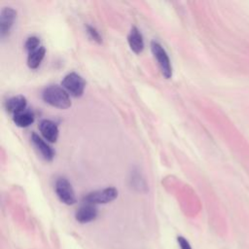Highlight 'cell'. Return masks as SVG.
<instances>
[{
    "mask_svg": "<svg viewBox=\"0 0 249 249\" xmlns=\"http://www.w3.org/2000/svg\"><path fill=\"white\" fill-rule=\"evenodd\" d=\"M39 130L47 141L51 143L56 142L58 137V127L55 123L51 120H42L39 124Z\"/></svg>",
    "mask_w": 249,
    "mask_h": 249,
    "instance_id": "8",
    "label": "cell"
},
{
    "mask_svg": "<svg viewBox=\"0 0 249 249\" xmlns=\"http://www.w3.org/2000/svg\"><path fill=\"white\" fill-rule=\"evenodd\" d=\"M14 123L19 127H27L34 122V115L29 110H24L13 116Z\"/></svg>",
    "mask_w": 249,
    "mask_h": 249,
    "instance_id": "13",
    "label": "cell"
},
{
    "mask_svg": "<svg viewBox=\"0 0 249 249\" xmlns=\"http://www.w3.org/2000/svg\"><path fill=\"white\" fill-rule=\"evenodd\" d=\"M151 50L159 63V66L163 77L166 79H170L172 76V66L165 50L161 47L160 43L156 41H153L151 43Z\"/></svg>",
    "mask_w": 249,
    "mask_h": 249,
    "instance_id": "4",
    "label": "cell"
},
{
    "mask_svg": "<svg viewBox=\"0 0 249 249\" xmlns=\"http://www.w3.org/2000/svg\"><path fill=\"white\" fill-rule=\"evenodd\" d=\"M17 18V12L10 7H5L2 9L0 14V36L5 38L9 35L12 26Z\"/></svg>",
    "mask_w": 249,
    "mask_h": 249,
    "instance_id": "6",
    "label": "cell"
},
{
    "mask_svg": "<svg viewBox=\"0 0 249 249\" xmlns=\"http://www.w3.org/2000/svg\"><path fill=\"white\" fill-rule=\"evenodd\" d=\"M31 141L34 145V147L38 150V152L41 154V156L48 161H51L54 157L53 150L50 147V145L45 142L38 134L32 133L31 135Z\"/></svg>",
    "mask_w": 249,
    "mask_h": 249,
    "instance_id": "9",
    "label": "cell"
},
{
    "mask_svg": "<svg viewBox=\"0 0 249 249\" xmlns=\"http://www.w3.org/2000/svg\"><path fill=\"white\" fill-rule=\"evenodd\" d=\"M43 100L53 107L59 109H67L71 106L68 92L56 85L47 87L42 92Z\"/></svg>",
    "mask_w": 249,
    "mask_h": 249,
    "instance_id": "1",
    "label": "cell"
},
{
    "mask_svg": "<svg viewBox=\"0 0 249 249\" xmlns=\"http://www.w3.org/2000/svg\"><path fill=\"white\" fill-rule=\"evenodd\" d=\"M127 42L132 52L135 53H140L144 50V40L143 36L137 27L133 26L127 36Z\"/></svg>",
    "mask_w": 249,
    "mask_h": 249,
    "instance_id": "10",
    "label": "cell"
},
{
    "mask_svg": "<svg viewBox=\"0 0 249 249\" xmlns=\"http://www.w3.org/2000/svg\"><path fill=\"white\" fill-rule=\"evenodd\" d=\"M46 53V49L43 46H40L35 51L28 53L27 56V65L31 69H36L42 62Z\"/></svg>",
    "mask_w": 249,
    "mask_h": 249,
    "instance_id": "12",
    "label": "cell"
},
{
    "mask_svg": "<svg viewBox=\"0 0 249 249\" xmlns=\"http://www.w3.org/2000/svg\"><path fill=\"white\" fill-rule=\"evenodd\" d=\"M40 40L38 37H35V36H31L29 38H27V40L25 41V44H24V48L25 50L29 53L35 51L36 49H38L40 46Z\"/></svg>",
    "mask_w": 249,
    "mask_h": 249,
    "instance_id": "14",
    "label": "cell"
},
{
    "mask_svg": "<svg viewBox=\"0 0 249 249\" xmlns=\"http://www.w3.org/2000/svg\"><path fill=\"white\" fill-rule=\"evenodd\" d=\"M87 32H88L89 36L93 41H95L96 43L100 44V43L102 42V39H101L100 34L98 33V31H97L94 27H92V26H90V25H87Z\"/></svg>",
    "mask_w": 249,
    "mask_h": 249,
    "instance_id": "15",
    "label": "cell"
},
{
    "mask_svg": "<svg viewBox=\"0 0 249 249\" xmlns=\"http://www.w3.org/2000/svg\"><path fill=\"white\" fill-rule=\"evenodd\" d=\"M55 194L59 200L67 205H72L76 202V196L72 185L64 177H59L55 181L54 185Z\"/></svg>",
    "mask_w": 249,
    "mask_h": 249,
    "instance_id": "5",
    "label": "cell"
},
{
    "mask_svg": "<svg viewBox=\"0 0 249 249\" xmlns=\"http://www.w3.org/2000/svg\"><path fill=\"white\" fill-rule=\"evenodd\" d=\"M61 86L72 96L80 97L84 93L86 82L79 74L71 72L63 78V80L61 81Z\"/></svg>",
    "mask_w": 249,
    "mask_h": 249,
    "instance_id": "2",
    "label": "cell"
},
{
    "mask_svg": "<svg viewBox=\"0 0 249 249\" xmlns=\"http://www.w3.org/2000/svg\"><path fill=\"white\" fill-rule=\"evenodd\" d=\"M26 105H27V101L25 97L22 95H18L8 99L5 103V108L9 113L15 116L16 114H18L24 111L26 109Z\"/></svg>",
    "mask_w": 249,
    "mask_h": 249,
    "instance_id": "11",
    "label": "cell"
},
{
    "mask_svg": "<svg viewBox=\"0 0 249 249\" xmlns=\"http://www.w3.org/2000/svg\"><path fill=\"white\" fill-rule=\"evenodd\" d=\"M177 241H178V244H179V246H180L181 249H193V248L191 247L189 241H188L185 237H183V236L180 235V236L177 237Z\"/></svg>",
    "mask_w": 249,
    "mask_h": 249,
    "instance_id": "16",
    "label": "cell"
},
{
    "mask_svg": "<svg viewBox=\"0 0 249 249\" xmlns=\"http://www.w3.org/2000/svg\"><path fill=\"white\" fill-rule=\"evenodd\" d=\"M97 216V208L94 204L85 203L81 205L76 211L75 218L79 223L85 224L93 221Z\"/></svg>",
    "mask_w": 249,
    "mask_h": 249,
    "instance_id": "7",
    "label": "cell"
},
{
    "mask_svg": "<svg viewBox=\"0 0 249 249\" xmlns=\"http://www.w3.org/2000/svg\"><path fill=\"white\" fill-rule=\"evenodd\" d=\"M118 196V191L114 187H108L102 190L94 191L91 193L87 194L84 198L83 202L90 203V204H101V203H108L116 199Z\"/></svg>",
    "mask_w": 249,
    "mask_h": 249,
    "instance_id": "3",
    "label": "cell"
}]
</instances>
